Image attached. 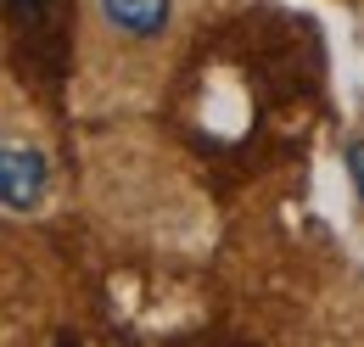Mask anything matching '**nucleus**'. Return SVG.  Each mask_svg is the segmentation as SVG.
<instances>
[{"instance_id": "nucleus-2", "label": "nucleus", "mask_w": 364, "mask_h": 347, "mask_svg": "<svg viewBox=\"0 0 364 347\" xmlns=\"http://www.w3.org/2000/svg\"><path fill=\"white\" fill-rule=\"evenodd\" d=\"M107 34H124L129 45H146L168 28V0H95Z\"/></svg>"}, {"instance_id": "nucleus-1", "label": "nucleus", "mask_w": 364, "mask_h": 347, "mask_svg": "<svg viewBox=\"0 0 364 347\" xmlns=\"http://www.w3.org/2000/svg\"><path fill=\"white\" fill-rule=\"evenodd\" d=\"M68 17H73V0H6V23H11V50L23 62V73L34 85L56 90L62 85V62H68Z\"/></svg>"}, {"instance_id": "nucleus-4", "label": "nucleus", "mask_w": 364, "mask_h": 347, "mask_svg": "<svg viewBox=\"0 0 364 347\" xmlns=\"http://www.w3.org/2000/svg\"><path fill=\"white\" fill-rule=\"evenodd\" d=\"M348 174H353V191H359V202H364V134L348 140Z\"/></svg>"}, {"instance_id": "nucleus-3", "label": "nucleus", "mask_w": 364, "mask_h": 347, "mask_svg": "<svg viewBox=\"0 0 364 347\" xmlns=\"http://www.w3.org/2000/svg\"><path fill=\"white\" fill-rule=\"evenodd\" d=\"M40 196H46V157L23 151V146H6V208L28 213Z\"/></svg>"}]
</instances>
